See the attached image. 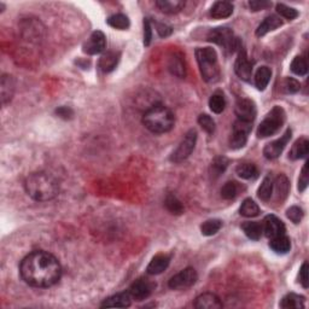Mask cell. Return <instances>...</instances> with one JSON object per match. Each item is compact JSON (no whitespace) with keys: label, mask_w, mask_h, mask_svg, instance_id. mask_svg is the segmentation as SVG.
I'll list each match as a JSON object with an SVG mask.
<instances>
[{"label":"cell","mask_w":309,"mask_h":309,"mask_svg":"<svg viewBox=\"0 0 309 309\" xmlns=\"http://www.w3.org/2000/svg\"><path fill=\"white\" fill-rule=\"evenodd\" d=\"M238 193H239V185L238 183H236V181H228V183H226L221 189V197L227 201L234 200V198L238 196Z\"/></svg>","instance_id":"d590c367"},{"label":"cell","mask_w":309,"mask_h":309,"mask_svg":"<svg viewBox=\"0 0 309 309\" xmlns=\"http://www.w3.org/2000/svg\"><path fill=\"white\" fill-rule=\"evenodd\" d=\"M118 62V55L115 52H108L105 55L102 56L99 61V68L102 69L104 73H110L111 70H114L117 65Z\"/></svg>","instance_id":"f546056e"},{"label":"cell","mask_w":309,"mask_h":309,"mask_svg":"<svg viewBox=\"0 0 309 309\" xmlns=\"http://www.w3.org/2000/svg\"><path fill=\"white\" fill-rule=\"evenodd\" d=\"M234 71L239 76V79L244 80V81H249L252 75V63L249 61L245 50L243 47L239 49L238 58H237L236 64H234Z\"/></svg>","instance_id":"5bb4252c"},{"label":"cell","mask_w":309,"mask_h":309,"mask_svg":"<svg viewBox=\"0 0 309 309\" xmlns=\"http://www.w3.org/2000/svg\"><path fill=\"white\" fill-rule=\"evenodd\" d=\"M262 227H263V232H264V234H266V237H268V238L270 239L285 234L284 222L274 215L266 216L263 220Z\"/></svg>","instance_id":"9a60e30c"},{"label":"cell","mask_w":309,"mask_h":309,"mask_svg":"<svg viewBox=\"0 0 309 309\" xmlns=\"http://www.w3.org/2000/svg\"><path fill=\"white\" fill-rule=\"evenodd\" d=\"M233 14V5L228 2H216L210 9V16L215 20L227 19Z\"/></svg>","instance_id":"44dd1931"},{"label":"cell","mask_w":309,"mask_h":309,"mask_svg":"<svg viewBox=\"0 0 309 309\" xmlns=\"http://www.w3.org/2000/svg\"><path fill=\"white\" fill-rule=\"evenodd\" d=\"M240 215L244 216V218H255L260 214V208L251 198H248L242 203V207L239 209Z\"/></svg>","instance_id":"4dcf8cb0"},{"label":"cell","mask_w":309,"mask_h":309,"mask_svg":"<svg viewBox=\"0 0 309 309\" xmlns=\"http://www.w3.org/2000/svg\"><path fill=\"white\" fill-rule=\"evenodd\" d=\"M285 122V111L280 106H274L257 128L258 138L274 135Z\"/></svg>","instance_id":"5b68a950"},{"label":"cell","mask_w":309,"mask_h":309,"mask_svg":"<svg viewBox=\"0 0 309 309\" xmlns=\"http://www.w3.org/2000/svg\"><path fill=\"white\" fill-rule=\"evenodd\" d=\"M14 81L11 79V76L9 75H3L2 77V84H0V91H2V100L3 105H5L8 102H10L11 98L14 96Z\"/></svg>","instance_id":"d4e9b609"},{"label":"cell","mask_w":309,"mask_h":309,"mask_svg":"<svg viewBox=\"0 0 309 309\" xmlns=\"http://www.w3.org/2000/svg\"><path fill=\"white\" fill-rule=\"evenodd\" d=\"M228 166V160L226 157H216L210 166V175L213 178H219L226 171Z\"/></svg>","instance_id":"8d00e7d4"},{"label":"cell","mask_w":309,"mask_h":309,"mask_svg":"<svg viewBox=\"0 0 309 309\" xmlns=\"http://www.w3.org/2000/svg\"><path fill=\"white\" fill-rule=\"evenodd\" d=\"M154 289V284L146 278H139L129 286L128 293L132 299L135 301H144L152 293Z\"/></svg>","instance_id":"30bf717a"},{"label":"cell","mask_w":309,"mask_h":309,"mask_svg":"<svg viewBox=\"0 0 309 309\" xmlns=\"http://www.w3.org/2000/svg\"><path fill=\"white\" fill-rule=\"evenodd\" d=\"M249 7L252 11H260V10H266L272 7V3L266 2V0H252V2L249 3Z\"/></svg>","instance_id":"f6af8a7d"},{"label":"cell","mask_w":309,"mask_h":309,"mask_svg":"<svg viewBox=\"0 0 309 309\" xmlns=\"http://www.w3.org/2000/svg\"><path fill=\"white\" fill-rule=\"evenodd\" d=\"M56 114H57L59 117L68 120V118H70L71 116H73L74 112L70 108H67V106H61V108H58L57 110H56Z\"/></svg>","instance_id":"f907efd6"},{"label":"cell","mask_w":309,"mask_h":309,"mask_svg":"<svg viewBox=\"0 0 309 309\" xmlns=\"http://www.w3.org/2000/svg\"><path fill=\"white\" fill-rule=\"evenodd\" d=\"M299 281H301L303 287L307 289L308 287V264L307 262L303 263L301 269H299Z\"/></svg>","instance_id":"c3c4849f"},{"label":"cell","mask_w":309,"mask_h":309,"mask_svg":"<svg viewBox=\"0 0 309 309\" xmlns=\"http://www.w3.org/2000/svg\"><path fill=\"white\" fill-rule=\"evenodd\" d=\"M209 106L213 112H215V114H221V112L225 110V106H226V100H225L224 93L220 91L215 92V93L210 97Z\"/></svg>","instance_id":"1f68e13d"},{"label":"cell","mask_w":309,"mask_h":309,"mask_svg":"<svg viewBox=\"0 0 309 309\" xmlns=\"http://www.w3.org/2000/svg\"><path fill=\"white\" fill-rule=\"evenodd\" d=\"M303 215H304V214H303V210L298 207H291L286 212V216L293 222V224H299V222L302 221Z\"/></svg>","instance_id":"7bdbcfd3"},{"label":"cell","mask_w":309,"mask_h":309,"mask_svg":"<svg viewBox=\"0 0 309 309\" xmlns=\"http://www.w3.org/2000/svg\"><path fill=\"white\" fill-rule=\"evenodd\" d=\"M308 183H309L308 172H307V165H305L304 167L302 168L301 175H299V179H298V190H299V192H303L305 189H307Z\"/></svg>","instance_id":"bcb514c9"},{"label":"cell","mask_w":309,"mask_h":309,"mask_svg":"<svg viewBox=\"0 0 309 309\" xmlns=\"http://www.w3.org/2000/svg\"><path fill=\"white\" fill-rule=\"evenodd\" d=\"M175 117L167 106L156 104L148 108L142 115V124L152 133L162 134L167 133L174 127Z\"/></svg>","instance_id":"3957f363"},{"label":"cell","mask_w":309,"mask_h":309,"mask_svg":"<svg viewBox=\"0 0 309 309\" xmlns=\"http://www.w3.org/2000/svg\"><path fill=\"white\" fill-rule=\"evenodd\" d=\"M252 123L244 122V121L237 120L233 124V130L230 138V146L234 150H238L245 146L248 141V135L251 132Z\"/></svg>","instance_id":"ba28073f"},{"label":"cell","mask_w":309,"mask_h":309,"mask_svg":"<svg viewBox=\"0 0 309 309\" xmlns=\"http://www.w3.org/2000/svg\"><path fill=\"white\" fill-rule=\"evenodd\" d=\"M196 141H197V132L195 129L189 130L181 140L179 146L172 154L171 161L174 163H181L186 159H189V156L192 153L193 148L196 146Z\"/></svg>","instance_id":"52a82bcc"},{"label":"cell","mask_w":309,"mask_h":309,"mask_svg":"<svg viewBox=\"0 0 309 309\" xmlns=\"http://www.w3.org/2000/svg\"><path fill=\"white\" fill-rule=\"evenodd\" d=\"M242 228L243 231H244V233L246 234V237L252 240H258L261 238V236H262L263 227L262 224H260V222L256 221L245 222V224L242 225Z\"/></svg>","instance_id":"4316f807"},{"label":"cell","mask_w":309,"mask_h":309,"mask_svg":"<svg viewBox=\"0 0 309 309\" xmlns=\"http://www.w3.org/2000/svg\"><path fill=\"white\" fill-rule=\"evenodd\" d=\"M165 206L167 208L169 213L174 214V215H180L184 213V207L181 202L175 197L174 195H168L165 201Z\"/></svg>","instance_id":"74e56055"},{"label":"cell","mask_w":309,"mask_h":309,"mask_svg":"<svg viewBox=\"0 0 309 309\" xmlns=\"http://www.w3.org/2000/svg\"><path fill=\"white\" fill-rule=\"evenodd\" d=\"M130 303H132V297L127 292H121L117 295H114L109 298H106L105 301L102 303L100 307L102 308H127L129 307Z\"/></svg>","instance_id":"d6986e66"},{"label":"cell","mask_w":309,"mask_h":309,"mask_svg":"<svg viewBox=\"0 0 309 309\" xmlns=\"http://www.w3.org/2000/svg\"><path fill=\"white\" fill-rule=\"evenodd\" d=\"M198 123H200V126L206 130L208 134H213V133L215 132V122H214V120L209 115L207 114L200 115V117H198Z\"/></svg>","instance_id":"60d3db41"},{"label":"cell","mask_w":309,"mask_h":309,"mask_svg":"<svg viewBox=\"0 0 309 309\" xmlns=\"http://www.w3.org/2000/svg\"><path fill=\"white\" fill-rule=\"evenodd\" d=\"M25 187L29 197L37 202L51 201L59 192L58 181L45 172L29 175L25 183Z\"/></svg>","instance_id":"7a4b0ae2"},{"label":"cell","mask_w":309,"mask_h":309,"mask_svg":"<svg viewBox=\"0 0 309 309\" xmlns=\"http://www.w3.org/2000/svg\"><path fill=\"white\" fill-rule=\"evenodd\" d=\"M196 58L200 65L201 75L204 81L215 82L219 80L220 69L218 63V55L212 47L196 50Z\"/></svg>","instance_id":"277c9868"},{"label":"cell","mask_w":309,"mask_h":309,"mask_svg":"<svg viewBox=\"0 0 309 309\" xmlns=\"http://www.w3.org/2000/svg\"><path fill=\"white\" fill-rule=\"evenodd\" d=\"M208 40L213 41V43L218 44V45L222 46L226 51L230 53H233L237 49H240V43L238 38L234 37L233 32L230 28H215L209 32L208 34Z\"/></svg>","instance_id":"8992f818"},{"label":"cell","mask_w":309,"mask_h":309,"mask_svg":"<svg viewBox=\"0 0 309 309\" xmlns=\"http://www.w3.org/2000/svg\"><path fill=\"white\" fill-rule=\"evenodd\" d=\"M291 139V130L287 129L285 134L281 138L277 139V140L269 142L263 148V154L267 160H275L280 156L281 152L284 151L285 146Z\"/></svg>","instance_id":"7c38bea8"},{"label":"cell","mask_w":309,"mask_h":309,"mask_svg":"<svg viewBox=\"0 0 309 309\" xmlns=\"http://www.w3.org/2000/svg\"><path fill=\"white\" fill-rule=\"evenodd\" d=\"M106 46L105 35L100 31L93 32L91 37L87 39V41L84 44V52L87 55H98L103 52Z\"/></svg>","instance_id":"4fadbf2b"},{"label":"cell","mask_w":309,"mask_h":309,"mask_svg":"<svg viewBox=\"0 0 309 309\" xmlns=\"http://www.w3.org/2000/svg\"><path fill=\"white\" fill-rule=\"evenodd\" d=\"M169 263H171V256H168V255L166 254L156 255V256L151 260V262L148 263L146 270L148 274L151 275L161 274V273H163L168 268Z\"/></svg>","instance_id":"ac0fdd59"},{"label":"cell","mask_w":309,"mask_h":309,"mask_svg":"<svg viewBox=\"0 0 309 309\" xmlns=\"http://www.w3.org/2000/svg\"><path fill=\"white\" fill-rule=\"evenodd\" d=\"M308 152H309V141L305 138H301L292 145V147H291L290 150L289 157L291 160H293V161H296V160H302L304 159V157H307Z\"/></svg>","instance_id":"7402d4cb"},{"label":"cell","mask_w":309,"mask_h":309,"mask_svg":"<svg viewBox=\"0 0 309 309\" xmlns=\"http://www.w3.org/2000/svg\"><path fill=\"white\" fill-rule=\"evenodd\" d=\"M234 111H236L238 120L244 121V122L252 123L255 117H256V106H255L252 100L246 99V98L239 99L238 102L236 103Z\"/></svg>","instance_id":"8fae6325"},{"label":"cell","mask_w":309,"mask_h":309,"mask_svg":"<svg viewBox=\"0 0 309 309\" xmlns=\"http://www.w3.org/2000/svg\"><path fill=\"white\" fill-rule=\"evenodd\" d=\"M151 38H152V32H151L150 21H148V19H145L144 21V44L146 46L150 44Z\"/></svg>","instance_id":"681fc988"},{"label":"cell","mask_w":309,"mask_h":309,"mask_svg":"<svg viewBox=\"0 0 309 309\" xmlns=\"http://www.w3.org/2000/svg\"><path fill=\"white\" fill-rule=\"evenodd\" d=\"M291 70H292V73H295L296 75H299V76L305 75L308 71V64H307V61H305V58L301 57V56H297V57H295V59L292 61V63H291Z\"/></svg>","instance_id":"ab89813d"},{"label":"cell","mask_w":309,"mask_h":309,"mask_svg":"<svg viewBox=\"0 0 309 309\" xmlns=\"http://www.w3.org/2000/svg\"><path fill=\"white\" fill-rule=\"evenodd\" d=\"M222 227V221L218 219H212L207 220L206 222H203V225L201 226V231L203 236H214L220 231V228Z\"/></svg>","instance_id":"e575fe53"},{"label":"cell","mask_w":309,"mask_h":309,"mask_svg":"<svg viewBox=\"0 0 309 309\" xmlns=\"http://www.w3.org/2000/svg\"><path fill=\"white\" fill-rule=\"evenodd\" d=\"M106 22H108L110 27H112V28L115 29H120V31H126V29L129 28L128 17L124 16L122 14L112 15V16L109 17Z\"/></svg>","instance_id":"836d02e7"},{"label":"cell","mask_w":309,"mask_h":309,"mask_svg":"<svg viewBox=\"0 0 309 309\" xmlns=\"http://www.w3.org/2000/svg\"><path fill=\"white\" fill-rule=\"evenodd\" d=\"M290 191V183L285 175H279L273 183V192L275 193V201L277 203L281 204L283 202L286 200L287 195Z\"/></svg>","instance_id":"e0dca14e"},{"label":"cell","mask_w":309,"mask_h":309,"mask_svg":"<svg viewBox=\"0 0 309 309\" xmlns=\"http://www.w3.org/2000/svg\"><path fill=\"white\" fill-rule=\"evenodd\" d=\"M156 31L159 33L160 37L167 38L172 34L173 29H172V27L165 25V23H156Z\"/></svg>","instance_id":"7dc6e473"},{"label":"cell","mask_w":309,"mask_h":309,"mask_svg":"<svg viewBox=\"0 0 309 309\" xmlns=\"http://www.w3.org/2000/svg\"><path fill=\"white\" fill-rule=\"evenodd\" d=\"M156 7L165 14H177L185 7V2L183 0H159L156 2Z\"/></svg>","instance_id":"603a6c76"},{"label":"cell","mask_w":309,"mask_h":309,"mask_svg":"<svg viewBox=\"0 0 309 309\" xmlns=\"http://www.w3.org/2000/svg\"><path fill=\"white\" fill-rule=\"evenodd\" d=\"M280 307L285 309H301L304 308V297L296 295V293H289L281 299L280 302Z\"/></svg>","instance_id":"484cf974"},{"label":"cell","mask_w":309,"mask_h":309,"mask_svg":"<svg viewBox=\"0 0 309 309\" xmlns=\"http://www.w3.org/2000/svg\"><path fill=\"white\" fill-rule=\"evenodd\" d=\"M284 87H285V91H286L287 93H296V92H298L299 88H301V85H299V82L297 81L296 79H292V77H287V79L285 80Z\"/></svg>","instance_id":"ee69618b"},{"label":"cell","mask_w":309,"mask_h":309,"mask_svg":"<svg viewBox=\"0 0 309 309\" xmlns=\"http://www.w3.org/2000/svg\"><path fill=\"white\" fill-rule=\"evenodd\" d=\"M169 70L178 77L185 76V65H184L181 58L178 57V56H173V57L169 59Z\"/></svg>","instance_id":"f35d334b"},{"label":"cell","mask_w":309,"mask_h":309,"mask_svg":"<svg viewBox=\"0 0 309 309\" xmlns=\"http://www.w3.org/2000/svg\"><path fill=\"white\" fill-rule=\"evenodd\" d=\"M236 172L237 174H238V177L242 178V179L252 180L256 179L258 177V171L256 166L252 165V163H242V165H239L238 167H237Z\"/></svg>","instance_id":"f1b7e54d"},{"label":"cell","mask_w":309,"mask_h":309,"mask_svg":"<svg viewBox=\"0 0 309 309\" xmlns=\"http://www.w3.org/2000/svg\"><path fill=\"white\" fill-rule=\"evenodd\" d=\"M193 305L197 309H220L222 308V302L215 293L206 292L196 298Z\"/></svg>","instance_id":"2e32d148"},{"label":"cell","mask_w":309,"mask_h":309,"mask_svg":"<svg viewBox=\"0 0 309 309\" xmlns=\"http://www.w3.org/2000/svg\"><path fill=\"white\" fill-rule=\"evenodd\" d=\"M257 196L261 201L268 202L270 197L273 196V180L269 177H266L261 184V186L258 187Z\"/></svg>","instance_id":"d6a6232c"},{"label":"cell","mask_w":309,"mask_h":309,"mask_svg":"<svg viewBox=\"0 0 309 309\" xmlns=\"http://www.w3.org/2000/svg\"><path fill=\"white\" fill-rule=\"evenodd\" d=\"M270 76H272V71L268 67H261L258 68L256 74H255V85L260 91H263L269 84Z\"/></svg>","instance_id":"83f0119b"},{"label":"cell","mask_w":309,"mask_h":309,"mask_svg":"<svg viewBox=\"0 0 309 309\" xmlns=\"http://www.w3.org/2000/svg\"><path fill=\"white\" fill-rule=\"evenodd\" d=\"M197 279L198 275L196 269L192 268V267H187L178 274L173 275L169 280L168 285L173 290H185L187 287H191L197 281Z\"/></svg>","instance_id":"9c48e42d"},{"label":"cell","mask_w":309,"mask_h":309,"mask_svg":"<svg viewBox=\"0 0 309 309\" xmlns=\"http://www.w3.org/2000/svg\"><path fill=\"white\" fill-rule=\"evenodd\" d=\"M20 273L23 280L33 287H50L61 279L62 267L50 252L34 251L23 258Z\"/></svg>","instance_id":"6da1fadb"},{"label":"cell","mask_w":309,"mask_h":309,"mask_svg":"<svg viewBox=\"0 0 309 309\" xmlns=\"http://www.w3.org/2000/svg\"><path fill=\"white\" fill-rule=\"evenodd\" d=\"M277 11L281 17H284V19L290 20V21L295 20L296 17L298 16V13H297L295 9L286 7V5H284V4H278Z\"/></svg>","instance_id":"b9f144b4"},{"label":"cell","mask_w":309,"mask_h":309,"mask_svg":"<svg viewBox=\"0 0 309 309\" xmlns=\"http://www.w3.org/2000/svg\"><path fill=\"white\" fill-rule=\"evenodd\" d=\"M283 26V21L277 15H270V16L266 17L262 23L257 27L256 29V35L258 38L263 37L267 33L275 31L279 27Z\"/></svg>","instance_id":"ffe728a7"},{"label":"cell","mask_w":309,"mask_h":309,"mask_svg":"<svg viewBox=\"0 0 309 309\" xmlns=\"http://www.w3.org/2000/svg\"><path fill=\"white\" fill-rule=\"evenodd\" d=\"M269 246L273 251L277 254H286L291 249L290 238H287L285 234L283 236H278L275 238H272L269 242Z\"/></svg>","instance_id":"cb8c5ba5"}]
</instances>
